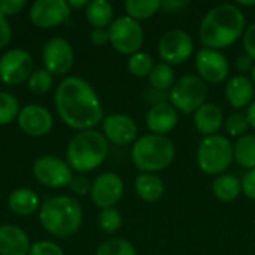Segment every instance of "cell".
I'll use <instances>...</instances> for the list:
<instances>
[{
  "mask_svg": "<svg viewBox=\"0 0 255 255\" xmlns=\"http://www.w3.org/2000/svg\"><path fill=\"white\" fill-rule=\"evenodd\" d=\"M39 221L42 227L55 238L75 235L82 224V208L70 196H54L40 205Z\"/></svg>",
  "mask_w": 255,
  "mask_h": 255,
  "instance_id": "3957f363",
  "label": "cell"
},
{
  "mask_svg": "<svg viewBox=\"0 0 255 255\" xmlns=\"http://www.w3.org/2000/svg\"><path fill=\"white\" fill-rule=\"evenodd\" d=\"M244 48L245 54L255 61V22L248 25L244 31Z\"/></svg>",
  "mask_w": 255,
  "mask_h": 255,
  "instance_id": "8d00e7d4",
  "label": "cell"
},
{
  "mask_svg": "<svg viewBox=\"0 0 255 255\" xmlns=\"http://www.w3.org/2000/svg\"><path fill=\"white\" fill-rule=\"evenodd\" d=\"M70 188L76 193V194H87L88 191H91V185L88 182L87 178L84 176H73L72 182H70Z\"/></svg>",
  "mask_w": 255,
  "mask_h": 255,
  "instance_id": "ab89813d",
  "label": "cell"
},
{
  "mask_svg": "<svg viewBox=\"0 0 255 255\" xmlns=\"http://www.w3.org/2000/svg\"><path fill=\"white\" fill-rule=\"evenodd\" d=\"M31 245L27 233L13 226H0V255H28Z\"/></svg>",
  "mask_w": 255,
  "mask_h": 255,
  "instance_id": "d6986e66",
  "label": "cell"
},
{
  "mask_svg": "<svg viewBox=\"0 0 255 255\" xmlns=\"http://www.w3.org/2000/svg\"><path fill=\"white\" fill-rule=\"evenodd\" d=\"M251 81H253V84H254L255 87V64L254 67H253V70H251Z\"/></svg>",
  "mask_w": 255,
  "mask_h": 255,
  "instance_id": "7dc6e473",
  "label": "cell"
},
{
  "mask_svg": "<svg viewBox=\"0 0 255 255\" xmlns=\"http://www.w3.org/2000/svg\"><path fill=\"white\" fill-rule=\"evenodd\" d=\"M127 67H128V72L133 76L146 78V76H149L151 70L154 69V58L148 52L139 51V52L130 55Z\"/></svg>",
  "mask_w": 255,
  "mask_h": 255,
  "instance_id": "f1b7e54d",
  "label": "cell"
},
{
  "mask_svg": "<svg viewBox=\"0 0 255 255\" xmlns=\"http://www.w3.org/2000/svg\"><path fill=\"white\" fill-rule=\"evenodd\" d=\"M109 42L115 51L124 55H133L139 52L143 45V28L139 21L123 15L114 19L108 28Z\"/></svg>",
  "mask_w": 255,
  "mask_h": 255,
  "instance_id": "ba28073f",
  "label": "cell"
},
{
  "mask_svg": "<svg viewBox=\"0 0 255 255\" xmlns=\"http://www.w3.org/2000/svg\"><path fill=\"white\" fill-rule=\"evenodd\" d=\"M85 16L94 28H106L114 22V6L108 0H93L85 7Z\"/></svg>",
  "mask_w": 255,
  "mask_h": 255,
  "instance_id": "cb8c5ba5",
  "label": "cell"
},
{
  "mask_svg": "<svg viewBox=\"0 0 255 255\" xmlns=\"http://www.w3.org/2000/svg\"><path fill=\"white\" fill-rule=\"evenodd\" d=\"M33 72V58L24 49H9L0 57V81L3 84L18 85L28 81Z\"/></svg>",
  "mask_w": 255,
  "mask_h": 255,
  "instance_id": "8fae6325",
  "label": "cell"
},
{
  "mask_svg": "<svg viewBox=\"0 0 255 255\" xmlns=\"http://www.w3.org/2000/svg\"><path fill=\"white\" fill-rule=\"evenodd\" d=\"M224 127L230 136L241 137V136L247 134V130L250 128V121L247 118V114H242V112L230 114L224 120Z\"/></svg>",
  "mask_w": 255,
  "mask_h": 255,
  "instance_id": "836d02e7",
  "label": "cell"
},
{
  "mask_svg": "<svg viewBox=\"0 0 255 255\" xmlns=\"http://www.w3.org/2000/svg\"><path fill=\"white\" fill-rule=\"evenodd\" d=\"M238 4H241V6H255V0H253V1H245V0H239V1H238Z\"/></svg>",
  "mask_w": 255,
  "mask_h": 255,
  "instance_id": "bcb514c9",
  "label": "cell"
},
{
  "mask_svg": "<svg viewBox=\"0 0 255 255\" xmlns=\"http://www.w3.org/2000/svg\"><path fill=\"white\" fill-rule=\"evenodd\" d=\"M19 111L21 109L16 97L6 91H0V126L10 124L13 120H16Z\"/></svg>",
  "mask_w": 255,
  "mask_h": 255,
  "instance_id": "f546056e",
  "label": "cell"
},
{
  "mask_svg": "<svg viewBox=\"0 0 255 255\" xmlns=\"http://www.w3.org/2000/svg\"><path fill=\"white\" fill-rule=\"evenodd\" d=\"M88 0H69L67 4L70 9H81V7H87L88 6Z\"/></svg>",
  "mask_w": 255,
  "mask_h": 255,
  "instance_id": "f6af8a7d",
  "label": "cell"
},
{
  "mask_svg": "<svg viewBox=\"0 0 255 255\" xmlns=\"http://www.w3.org/2000/svg\"><path fill=\"white\" fill-rule=\"evenodd\" d=\"M97 221H99V227L105 233H115L120 230V227L123 224V215L118 209L108 208V209H102Z\"/></svg>",
  "mask_w": 255,
  "mask_h": 255,
  "instance_id": "d6a6232c",
  "label": "cell"
},
{
  "mask_svg": "<svg viewBox=\"0 0 255 255\" xmlns=\"http://www.w3.org/2000/svg\"><path fill=\"white\" fill-rule=\"evenodd\" d=\"M96 255H136V250L126 239H108L99 245Z\"/></svg>",
  "mask_w": 255,
  "mask_h": 255,
  "instance_id": "4dcf8cb0",
  "label": "cell"
},
{
  "mask_svg": "<svg viewBox=\"0 0 255 255\" xmlns=\"http://www.w3.org/2000/svg\"><path fill=\"white\" fill-rule=\"evenodd\" d=\"M103 134L108 142L124 146L133 143L137 136V126L134 120L124 114H112L103 118Z\"/></svg>",
  "mask_w": 255,
  "mask_h": 255,
  "instance_id": "e0dca14e",
  "label": "cell"
},
{
  "mask_svg": "<svg viewBox=\"0 0 255 255\" xmlns=\"http://www.w3.org/2000/svg\"><path fill=\"white\" fill-rule=\"evenodd\" d=\"M134 190H136V194L142 200L152 203V202H157L163 196L164 184L161 178H158L154 173H140L134 179Z\"/></svg>",
  "mask_w": 255,
  "mask_h": 255,
  "instance_id": "603a6c76",
  "label": "cell"
},
{
  "mask_svg": "<svg viewBox=\"0 0 255 255\" xmlns=\"http://www.w3.org/2000/svg\"><path fill=\"white\" fill-rule=\"evenodd\" d=\"M247 118L250 121V127L255 130V100L247 108Z\"/></svg>",
  "mask_w": 255,
  "mask_h": 255,
  "instance_id": "ee69618b",
  "label": "cell"
},
{
  "mask_svg": "<svg viewBox=\"0 0 255 255\" xmlns=\"http://www.w3.org/2000/svg\"><path fill=\"white\" fill-rule=\"evenodd\" d=\"M109 143L103 133L84 130L75 134L66 149L67 164L79 173L97 169L108 157Z\"/></svg>",
  "mask_w": 255,
  "mask_h": 255,
  "instance_id": "277c9868",
  "label": "cell"
},
{
  "mask_svg": "<svg viewBox=\"0 0 255 255\" xmlns=\"http://www.w3.org/2000/svg\"><path fill=\"white\" fill-rule=\"evenodd\" d=\"M25 7L24 0H0V13L7 18L19 13Z\"/></svg>",
  "mask_w": 255,
  "mask_h": 255,
  "instance_id": "d590c367",
  "label": "cell"
},
{
  "mask_svg": "<svg viewBox=\"0 0 255 255\" xmlns=\"http://www.w3.org/2000/svg\"><path fill=\"white\" fill-rule=\"evenodd\" d=\"M254 84L245 75H236V76L230 78L226 85L227 102L236 109L248 108L254 102Z\"/></svg>",
  "mask_w": 255,
  "mask_h": 255,
  "instance_id": "ffe728a7",
  "label": "cell"
},
{
  "mask_svg": "<svg viewBox=\"0 0 255 255\" xmlns=\"http://www.w3.org/2000/svg\"><path fill=\"white\" fill-rule=\"evenodd\" d=\"M90 40L96 46H103L109 42V33L106 28H93L90 33Z\"/></svg>",
  "mask_w": 255,
  "mask_h": 255,
  "instance_id": "b9f144b4",
  "label": "cell"
},
{
  "mask_svg": "<svg viewBox=\"0 0 255 255\" xmlns=\"http://www.w3.org/2000/svg\"><path fill=\"white\" fill-rule=\"evenodd\" d=\"M242 191L248 199L255 200V169L248 170L244 175V178H242Z\"/></svg>",
  "mask_w": 255,
  "mask_h": 255,
  "instance_id": "74e56055",
  "label": "cell"
},
{
  "mask_svg": "<svg viewBox=\"0 0 255 255\" xmlns=\"http://www.w3.org/2000/svg\"><path fill=\"white\" fill-rule=\"evenodd\" d=\"M54 103L60 120L70 128L93 130L103 121V108L97 93L79 76L64 78L58 84Z\"/></svg>",
  "mask_w": 255,
  "mask_h": 255,
  "instance_id": "6da1fadb",
  "label": "cell"
},
{
  "mask_svg": "<svg viewBox=\"0 0 255 255\" xmlns=\"http://www.w3.org/2000/svg\"><path fill=\"white\" fill-rule=\"evenodd\" d=\"M253 67H254V60L250 55H247V54L238 55V58H236V69H238V72H241V75H244L247 72L251 73Z\"/></svg>",
  "mask_w": 255,
  "mask_h": 255,
  "instance_id": "7bdbcfd3",
  "label": "cell"
},
{
  "mask_svg": "<svg viewBox=\"0 0 255 255\" xmlns=\"http://www.w3.org/2000/svg\"><path fill=\"white\" fill-rule=\"evenodd\" d=\"M127 16L139 21V19H146L152 16L154 13L158 12L161 7L160 0H127L124 3Z\"/></svg>",
  "mask_w": 255,
  "mask_h": 255,
  "instance_id": "83f0119b",
  "label": "cell"
},
{
  "mask_svg": "<svg viewBox=\"0 0 255 255\" xmlns=\"http://www.w3.org/2000/svg\"><path fill=\"white\" fill-rule=\"evenodd\" d=\"M233 155L239 166L255 169V134H244L233 145Z\"/></svg>",
  "mask_w": 255,
  "mask_h": 255,
  "instance_id": "484cf974",
  "label": "cell"
},
{
  "mask_svg": "<svg viewBox=\"0 0 255 255\" xmlns=\"http://www.w3.org/2000/svg\"><path fill=\"white\" fill-rule=\"evenodd\" d=\"M245 30V15L239 6L221 3L212 7L202 19L199 34L209 49H223L233 45Z\"/></svg>",
  "mask_w": 255,
  "mask_h": 255,
  "instance_id": "7a4b0ae2",
  "label": "cell"
},
{
  "mask_svg": "<svg viewBox=\"0 0 255 255\" xmlns=\"http://www.w3.org/2000/svg\"><path fill=\"white\" fill-rule=\"evenodd\" d=\"M148 78H149L151 87L158 91H167L175 84V72L172 66L164 61L154 64V69L151 70Z\"/></svg>",
  "mask_w": 255,
  "mask_h": 255,
  "instance_id": "4316f807",
  "label": "cell"
},
{
  "mask_svg": "<svg viewBox=\"0 0 255 255\" xmlns=\"http://www.w3.org/2000/svg\"><path fill=\"white\" fill-rule=\"evenodd\" d=\"M33 175L39 184L49 188H63L70 185L73 179V170L58 157L43 155L33 164Z\"/></svg>",
  "mask_w": 255,
  "mask_h": 255,
  "instance_id": "30bf717a",
  "label": "cell"
},
{
  "mask_svg": "<svg viewBox=\"0 0 255 255\" xmlns=\"http://www.w3.org/2000/svg\"><path fill=\"white\" fill-rule=\"evenodd\" d=\"M208 85L197 75H184L181 76L169 93L170 105L184 114L196 112L202 105L206 103Z\"/></svg>",
  "mask_w": 255,
  "mask_h": 255,
  "instance_id": "52a82bcc",
  "label": "cell"
},
{
  "mask_svg": "<svg viewBox=\"0 0 255 255\" xmlns=\"http://www.w3.org/2000/svg\"><path fill=\"white\" fill-rule=\"evenodd\" d=\"M235 160L233 145L226 136L212 134L200 140L197 148V164L206 175H223Z\"/></svg>",
  "mask_w": 255,
  "mask_h": 255,
  "instance_id": "8992f818",
  "label": "cell"
},
{
  "mask_svg": "<svg viewBox=\"0 0 255 255\" xmlns=\"http://www.w3.org/2000/svg\"><path fill=\"white\" fill-rule=\"evenodd\" d=\"M190 4L188 0H163L161 7L169 13H178Z\"/></svg>",
  "mask_w": 255,
  "mask_h": 255,
  "instance_id": "f35d334b",
  "label": "cell"
},
{
  "mask_svg": "<svg viewBox=\"0 0 255 255\" xmlns=\"http://www.w3.org/2000/svg\"><path fill=\"white\" fill-rule=\"evenodd\" d=\"M90 193L96 206L102 209L114 208L124 194V182L117 173L105 172L94 179Z\"/></svg>",
  "mask_w": 255,
  "mask_h": 255,
  "instance_id": "9a60e30c",
  "label": "cell"
},
{
  "mask_svg": "<svg viewBox=\"0 0 255 255\" xmlns=\"http://www.w3.org/2000/svg\"><path fill=\"white\" fill-rule=\"evenodd\" d=\"M10 36H12L10 25H9L7 19L0 13V49L9 45V42H10Z\"/></svg>",
  "mask_w": 255,
  "mask_h": 255,
  "instance_id": "60d3db41",
  "label": "cell"
},
{
  "mask_svg": "<svg viewBox=\"0 0 255 255\" xmlns=\"http://www.w3.org/2000/svg\"><path fill=\"white\" fill-rule=\"evenodd\" d=\"M28 255H64V251L51 241H40L31 245Z\"/></svg>",
  "mask_w": 255,
  "mask_h": 255,
  "instance_id": "e575fe53",
  "label": "cell"
},
{
  "mask_svg": "<svg viewBox=\"0 0 255 255\" xmlns=\"http://www.w3.org/2000/svg\"><path fill=\"white\" fill-rule=\"evenodd\" d=\"M18 127L31 137H40L51 131L52 128V115L42 105H27L24 106L16 118Z\"/></svg>",
  "mask_w": 255,
  "mask_h": 255,
  "instance_id": "2e32d148",
  "label": "cell"
},
{
  "mask_svg": "<svg viewBox=\"0 0 255 255\" xmlns=\"http://www.w3.org/2000/svg\"><path fill=\"white\" fill-rule=\"evenodd\" d=\"M28 16L36 27L52 28L69 19L70 7L66 0H37L31 4Z\"/></svg>",
  "mask_w": 255,
  "mask_h": 255,
  "instance_id": "4fadbf2b",
  "label": "cell"
},
{
  "mask_svg": "<svg viewBox=\"0 0 255 255\" xmlns=\"http://www.w3.org/2000/svg\"><path fill=\"white\" fill-rule=\"evenodd\" d=\"M40 206L37 194L30 188H16L9 196V208L13 214L28 217Z\"/></svg>",
  "mask_w": 255,
  "mask_h": 255,
  "instance_id": "7402d4cb",
  "label": "cell"
},
{
  "mask_svg": "<svg viewBox=\"0 0 255 255\" xmlns=\"http://www.w3.org/2000/svg\"><path fill=\"white\" fill-rule=\"evenodd\" d=\"M73 48L63 37H51L42 51V61L51 75H66L73 66Z\"/></svg>",
  "mask_w": 255,
  "mask_h": 255,
  "instance_id": "7c38bea8",
  "label": "cell"
},
{
  "mask_svg": "<svg viewBox=\"0 0 255 255\" xmlns=\"http://www.w3.org/2000/svg\"><path fill=\"white\" fill-rule=\"evenodd\" d=\"M52 85H54L52 75L46 69H37L28 78V88L34 94H43L49 91Z\"/></svg>",
  "mask_w": 255,
  "mask_h": 255,
  "instance_id": "1f68e13d",
  "label": "cell"
},
{
  "mask_svg": "<svg viewBox=\"0 0 255 255\" xmlns=\"http://www.w3.org/2000/svg\"><path fill=\"white\" fill-rule=\"evenodd\" d=\"M193 37L181 28L167 30L158 39V54L161 60L170 66L185 63L193 55Z\"/></svg>",
  "mask_w": 255,
  "mask_h": 255,
  "instance_id": "9c48e42d",
  "label": "cell"
},
{
  "mask_svg": "<svg viewBox=\"0 0 255 255\" xmlns=\"http://www.w3.org/2000/svg\"><path fill=\"white\" fill-rule=\"evenodd\" d=\"M178 124V111L167 102L152 105L146 112V127L152 134L166 136Z\"/></svg>",
  "mask_w": 255,
  "mask_h": 255,
  "instance_id": "ac0fdd59",
  "label": "cell"
},
{
  "mask_svg": "<svg viewBox=\"0 0 255 255\" xmlns=\"http://www.w3.org/2000/svg\"><path fill=\"white\" fill-rule=\"evenodd\" d=\"M212 191L218 200L233 202L242 193V179L232 173H223L214 181Z\"/></svg>",
  "mask_w": 255,
  "mask_h": 255,
  "instance_id": "d4e9b609",
  "label": "cell"
},
{
  "mask_svg": "<svg viewBox=\"0 0 255 255\" xmlns=\"http://www.w3.org/2000/svg\"><path fill=\"white\" fill-rule=\"evenodd\" d=\"M224 124V115L218 105L206 102L194 112V126L206 137L217 134Z\"/></svg>",
  "mask_w": 255,
  "mask_h": 255,
  "instance_id": "44dd1931",
  "label": "cell"
},
{
  "mask_svg": "<svg viewBox=\"0 0 255 255\" xmlns=\"http://www.w3.org/2000/svg\"><path fill=\"white\" fill-rule=\"evenodd\" d=\"M175 158V146L166 136L145 134L139 137L131 148V160L142 173L164 170Z\"/></svg>",
  "mask_w": 255,
  "mask_h": 255,
  "instance_id": "5b68a950",
  "label": "cell"
},
{
  "mask_svg": "<svg viewBox=\"0 0 255 255\" xmlns=\"http://www.w3.org/2000/svg\"><path fill=\"white\" fill-rule=\"evenodd\" d=\"M196 69L205 82L220 84L229 78L230 63L221 51L202 48L196 54Z\"/></svg>",
  "mask_w": 255,
  "mask_h": 255,
  "instance_id": "5bb4252c",
  "label": "cell"
}]
</instances>
